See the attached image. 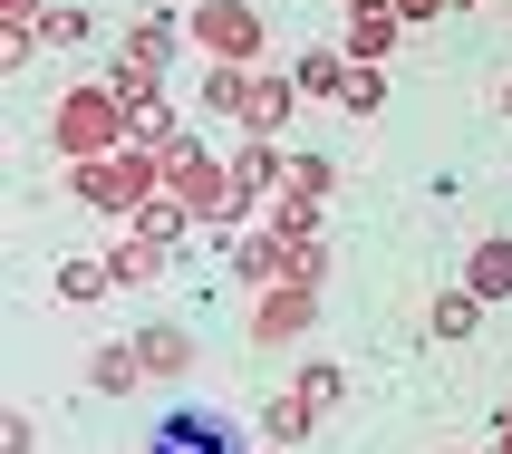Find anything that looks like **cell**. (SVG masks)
I'll return each mask as SVG.
<instances>
[{
  "label": "cell",
  "instance_id": "cell-1",
  "mask_svg": "<svg viewBox=\"0 0 512 454\" xmlns=\"http://www.w3.org/2000/svg\"><path fill=\"white\" fill-rule=\"evenodd\" d=\"M165 194H174V203H194V223H242V184H232L223 155H203L194 126L165 145Z\"/></svg>",
  "mask_w": 512,
  "mask_h": 454
},
{
  "label": "cell",
  "instance_id": "cell-2",
  "mask_svg": "<svg viewBox=\"0 0 512 454\" xmlns=\"http://www.w3.org/2000/svg\"><path fill=\"white\" fill-rule=\"evenodd\" d=\"M68 184H78L97 213H136V203H155V184H165V145H116V155H87V165H68Z\"/></svg>",
  "mask_w": 512,
  "mask_h": 454
},
{
  "label": "cell",
  "instance_id": "cell-3",
  "mask_svg": "<svg viewBox=\"0 0 512 454\" xmlns=\"http://www.w3.org/2000/svg\"><path fill=\"white\" fill-rule=\"evenodd\" d=\"M49 145L68 155V165L116 155V145H126V107H116V87H107V78H97V87H68V97H58V116H49Z\"/></svg>",
  "mask_w": 512,
  "mask_h": 454
},
{
  "label": "cell",
  "instance_id": "cell-4",
  "mask_svg": "<svg viewBox=\"0 0 512 454\" xmlns=\"http://www.w3.org/2000/svg\"><path fill=\"white\" fill-rule=\"evenodd\" d=\"M184 29H194V49L223 58V68H252V58H261V10H252V0H194Z\"/></svg>",
  "mask_w": 512,
  "mask_h": 454
},
{
  "label": "cell",
  "instance_id": "cell-5",
  "mask_svg": "<svg viewBox=\"0 0 512 454\" xmlns=\"http://www.w3.org/2000/svg\"><path fill=\"white\" fill-rule=\"evenodd\" d=\"M310 329H319V290L310 281H271L252 300V329H242V339L252 348H290V339H310Z\"/></svg>",
  "mask_w": 512,
  "mask_h": 454
},
{
  "label": "cell",
  "instance_id": "cell-6",
  "mask_svg": "<svg viewBox=\"0 0 512 454\" xmlns=\"http://www.w3.org/2000/svg\"><path fill=\"white\" fill-rule=\"evenodd\" d=\"M145 454H242V426L213 416V406H174V416H155Z\"/></svg>",
  "mask_w": 512,
  "mask_h": 454
},
{
  "label": "cell",
  "instance_id": "cell-7",
  "mask_svg": "<svg viewBox=\"0 0 512 454\" xmlns=\"http://www.w3.org/2000/svg\"><path fill=\"white\" fill-rule=\"evenodd\" d=\"M406 39V20H397V0H348V39L339 49L358 58V68H387V49Z\"/></svg>",
  "mask_w": 512,
  "mask_h": 454
},
{
  "label": "cell",
  "instance_id": "cell-8",
  "mask_svg": "<svg viewBox=\"0 0 512 454\" xmlns=\"http://www.w3.org/2000/svg\"><path fill=\"white\" fill-rule=\"evenodd\" d=\"M184 39H194V29L174 20V10H145V20L126 29V49H116V68H145V78H165V68H174V49H184Z\"/></svg>",
  "mask_w": 512,
  "mask_h": 454
},
{
  "label": "cell",
  "instance_id": "cell-9",
  "mask_svg": "<svg viewBox=\"0 0 512 454\" xmlns=\"http://www.w3.org/2000/svg\"><path fill=\"white\" fill-rule=\"evenodd\" d=\"M232 184H242V213H252L261 194H290V155H281L271 136H252L242 155H232Z\"/></svg>",
  "mask_w": 512,
  "mask_h": 454
},
{
  "label": "cell",
  "instance_id": "cell-10",
  "mask_svg": "<svg viewBox=\"0 0 512 454\" xmlns=\"http://www.w3.org/2000/svg\"><path fill=\"white\" fill-rule=\"evenodd\" d=\"M87 387H97V397H136V387H145V348L136 339L87 348Z\"/></svg>",
  "mask_w": 512,
  "mask_h": 454
},
{
  "label": "cell",
  "instance_id": "cell-11",
  "mask_svg": "<svg viewBox=\"0 0 512 454\" xmlns=\"http://www.w3.org/2000/svg\"><path fill=\"white\" fill-rule=\"evenodd\" d=\"M484 310H493L484 290H474V281H455V290H435L426 329H435V339H445V348H464V339H474V329H484Z\"/></svg>",
  "mask_w": 512,
  "mask_h": 454
},
{
  "label": "cell",
  "instance_id": "cell-12",
  "mask_svg": "<svg viewBox=\"0 0 512 454\" xmlns=\"http://www.w3.org/2000/svg\"><path fill=\"white\" fill-rule=\"evenodd\" d=\"M136 348H145V377H155V387H184V377H194V339H184L174 319H155Z\"/></svg>",
  "mask_w": 512,
  "mask_h": 454
},
{
  "label": "cell",
  "instance_id": "cell-13",
  "mask_svg": "<svg viewBox=\"0 0 512 454\" xmlns=\"http://www.w3.org/2000/svg\"><path fill=\"white\" fill-rule=\"evenodd\" d=\"M116 107H126V145H174V136H184L174 107H165V87H126Z\"/></svg>",
  "mask_w": 512,
  "mask_h": 454
},
{
  "label": "cell",
  "instance_id": "cell-14",
  "mask_svg": "<svg viewBox=\"0 0 512 454\" xmlns=\"http://www.w3.org/2000/svg\"><path fill=\"white\" fill-rule=\"evenodd\" d=\"M310 426H319V406L300 397V387H281V397H261V416H252V435H261V445H300Z\"/></svg>",
  "mask_w": 512,
  "mask_h": 454
},
{
  "label": "cell",
  "instance_id": "cell-15",
  "mask_svg": "<svg viewBox=\"0 0 512 454\" xmlns=\"http://www.w3.org/2000/svg\"><path fill=\"white\" fill-rule=\"evenodd\" d=\"M290 107H300V78H261V68H252V97H242V126H252V136H281V126H290Z\"/></svg>",
  "mask_w": 512,
  "mask_h": 454
},
{
  "label": "cell",
  "instance_id": "cell-16",
  "mask_svg": "<svg viewBox=\"0 0 512 454\" xmlns=\"http://www.w3.org/2000/svg\"><path fill=\"white\" fill-rule=\"evenodd\" d=\"M464 281H474L493 310H503V300H512V232H484V242L464 252Z\"/></svg>",
  "mask_w": 512,
  "mask_h": 454
},
{
  "label": "cell",
  "instance_id": "cell-17",
  "mask_svg": "<svg viewBox=\"0 0 512 454\" xmlns=\"http://www.w3.org/2000/svg\"><path fill=\"white\" fill-rule=\"evenodd\" d=\"M232 271H242L252 290H271V281L290 271V242H281L271 223H261V232H242V242H232Z\"/></svg>",
  "mask_w": 512,
  "mask_h": 454
},
{
  "label": "cell",
  "instance_id": "cell-18",
  "mask_svg": "<svg viewBox=\"0 0 512 454\" xmlns=\"http://www.w3.org/2000/svg\"><path fill=\"white\" fill-rule=\"evenodd\" d=\"M126 232H145L155 252H174V242H184V232H203V223H194V203L155 194V203H136V213H126Z\"/></svg>",
  "mask_w": 512,
  "mask_h": 454
},
{
  "label": "cell",
  "instance_id": "cell-19",
  "mask_svg": "<svg viewBox=\"0 0 512 454\" xmlns=\"http://www.w3.org/2000/svg\"><path fill=\"white\" fill-rule=\"evenodd\" d=\"M290 78H300V97H348L358 58H348V49H300V68H290Z\"/></svg>",
  "mask_w": 512,
  "mask_h": 454
},
{
  "label": "cell",
  "instance_id": "cell-20",
  "mask_svg": "<svg viewBox=\"0 0 512 454\" xmlns=\"http://www.w3.org/2000/svg\"><path fill=\"white\" fill-rule=\"evenodd\" d=\"M165 261H174V252H155L145 232H116V242H107V271H116V290H145L155 271H165Z\"/></svg>",
  "mask_w": 512,
  "mask_h": 454
},
{
  "label": "cell",
  "instance_id": "cell-21",
  "mask_svg": "<svg viewBox=\"0 0 512 454\" xmlns=\"http://www.w3.org/2000/svg\"><path fill=\"white\" fill-rule=\"evenodd\" d=\"M49 281H58V300H68V310H97V300L116 290V271H107V261H58Z\"/></svg>",
  "mask_w": 512,
  "mask_h": 454
},
{
  "label": "cell",
  "instance_id": "cell-22",
  "mask_svg": "<svg viewBox=\"0 0 512 454\" xmlns=\"http://www.w3.org/2000/svg\"><path fill=\"white\" fill-rule=\"evenodd\" d=\"M271 232L281 242H319V194H271Z\"/></svg>",
  "mask_w": 512,
  "mask_h": 454
},
{
  "label": "cell",
  "instance_id": "cell-23",
  "mask_svg": "<svg viewBox=\"0 0 512 454\" xmlns=\"http://www.w3.org/2000/svg\"><path fill=\"white\" fill-rule=\"evenodd\" d=\"M242 97H252V68H223V58H213V68H203V107L242 116Z\"/></svg>",
  "mask_w": 512,
  "mask_h": 454
},
{
  "label": "cell",
  "instance_id": "cell-24",
  "mask_svg": "<svg viewBox=\"0 0 512 454\" xmlns=\"http://www.w3.org/2000/svg\"><path fill=\"white\" fill-rule=\"evenodd\" d=\"M87 29H97V20H87L78 0H49V10H39V39H49V49H78Z\"/></svg>",
  "mask_w": 512,
  "mask_h": 454
},
{
  "label": "cell",
  "instance_id": "cell-25",
  "mask_svg": "<svg viewBox=\"0 0 512 454\" xmlns=\"http://www.w3.org/2000/svg\"><path fill=\"white\" fill-rule=\"evenodd\" d=\"M290 387H300V397H310V406H319V416H329V406H339V397H348V377H339V368H329V358H310V368L290 377Z\"/></svg>",
  "mask_w": 512,
  "mask_h": 454
},
{
  "label": "cell",
  "instance_id": "cell-26",
  "mask_svg": "<svg viewBox=\"0 0 512 454\" xmlns=\"http://www.w3.org/2000/svg\"><path fill=\"white\" fill-rule=\"evenodd\" d=\"M329 184H339L329 155H290V194H319V203H329Z\"/></svg>",
  "mask_w": 512,
  "mask_h": 454
},
{
  "label": "cell",
  "instance_id": "cell-27",
  "mask_svg": "<svg viewBox=\"0 0 512 454\" xmlns=\"http://www.w3.org/2000/svg\"><path fill=\"white\" fill-rule=\"evenodd\" d=\"M348 116H377L387 107V68H358V78H348V97H339Z\"/></svg>",
  "mask_w": 512,
  "mask_h": 454
},
{
  "label": "cell",
  "instance_id": "cell-28",
  "mask_svg": "<svg viewBox=\"0 0 512 454\" xmlns=\"http://www.w3.org/2000/svg\"><path fill=\"white\" fill-rule=\"evenodd\" d=\"M281 281H310L319 290V281H329V252H319V242H290V271H281Z\"/></svg>",
  "mask_w": 512,
  "mask_h": 454
},
{
  "label": "cell",
  "instance_id": "cell-29",
  "mask_svg": "<svg viewBox=\"0 0 512 454\" xmlns=\"http://www.w3.org/2000/svg\"><path fill=\"white\" fill-rule=\"evenodd\" d=\"M0 454H39V426H29V416H10V426H0Z\"/></svg>",
  "mask_w": 512,
  "mask_h": 454
},
{
  "label": "cell",
  "instance_id": "cell-30",
  "mask_svg": "<svg viewBox=\"0 0 512 454\" xmlns=\"http://www.w3.org/2000/svg\"><path fill=\"white\" fill-rule=\"evenodd\" d=\"M493 454H512V397H503V416H493Z\"/></svg>",
  "mask_w": 512,
  "mask_h": 454
},
{
  "label": "cell",
  "instance_id": "cell-31",
  "mask_svg": "<svg viewBox=\"0 0 512 454\" xmlns=\"http://www.w3.org/2000/svg\"><path fill=\"white\" fill-rule=\"evenodd\" d=\"M0 10H49V0H0Z\"/></svg>",
  "mask_w": 512,
  "mask_h": 454
},
{
  "label": "cell",
  "instance_id": "cell-32",
  "mask_svg": "<svg viewBox=\"0 0 512 454\" xmlns=\"http://www.w3.org/2000/svg\"><path fill=\"white\" fill-rule=\"evenodd\" d=\"M455 10H493V0H455Z\"/></svg>",
  "mask_w": 512,
  "mask_h": 454
},
{
  "label": "cell",
  "instance_id": "cell-33",
  "mask_svg": "<svg viewBox=\"0 0 512 454\" xmlns=\"http://www.w3.org/2000/svg\"><path fill=\"white\" fill-rule=\"evenodd\" d=\"M503 116H512V78H503Z\"/></svg>",
  "mask_w": 512,
  "mask_h": 454
},
{
  "label": "cell",
  "instance_id": "cell-34",
  "mask_svg": "<svg viewBox=\"0 0 512 454\" xmlns=\"http://www.w3.org/2000/svg\"><path fill=\"white\" fill-rule=\"evenodd\" d=\"M261 454H290V445H261Z\"/></svg>",
  "mask_w": 512,
  "mask_h": 454
},
{
  "label": "cell",
  "instance_id": "cell-35",
  "mask_svg": "<svg viewBox=\"0 0 512 454\" xmlns=\"http://www.w3.org/2000/svg\"><path fill=\"white\" fill-rule=\"evenodd\" d=\"M445 454H464V445H445Z\"/></svg>",
  "mask_w": 512,
  "mask_h": 454
}]
</instances>
